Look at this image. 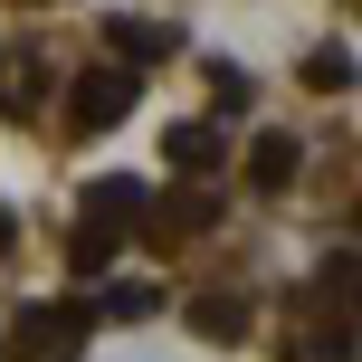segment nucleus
Wrapping results in <instances>:
<instances>
[{
	"mask_svg": "<svg viewBox=\"0 0 362 362\" xmlns=\"http://www.w3.org/2000/svg\"><path fill=\"white\" fill-rule=\"evenodd\" d=\"M95 334V296H48V305H19L0 325V353L10 362H76Z\"/></svg>",
	"mask_w": 362,
	"mask_h": 362,
	"instance_id": "f257e3e1",
	"label": "nucleus"
},
{
	"mask_svg": "<svg viewBox=\"0 0 362 362\" xmlns=\"http://www.w3.org/2000/svg\"><path fill=\"white\" fill-rule=\"evenodd\" d=\"M134 95H144V86H134L124 67H86V76L67 86V124H76V134H105V124L134 115Z\"/></svg>",
	"mask_w": 362,
	"mask_h": 362,
	"instance_id": "f03ea898",
	"label": "nucleus"
},
{
	"mask_svg": "<svg viewBox=\"0 0 362 362\" xmlns=\"http://www.w3.org/2000/svg\"><path fill=\"white\" fill-rule=\"evenodd\" d=\"M86 219L124 238V229H144V219H153V191H144V181H124V172H105V181L86 191Z\"/></svg>",
	"mask_w": 362,
	"mask_h": 362,
	"instance_id": "7ed1b4c3",
	"label": "nucleus"
},
{
	"mask_svg": "<svg viewBox=\"0 0 362 362\" xmlns=\"http://www.w3.org/2000/svg\"><path fill=\"white\" fill-rule=\"evenodd\" d=\"M163 153H172V172H219L229 163V134H219L210 115H181V124L163 134Z\"/></svg>",
	"mask_w": 362,
	"mask_h": 362,
	"instance_id": "20e7f679",
	"label": "nucleus"
},
{
	"mask_svg": "<svg viewBox=\"0 0 362 362\" xmlns=\"http://www.w3.org/2000/svg\"><path fill=\"white\" fill-rule=\"evenodd\" d=\"M105 48L124 57V76H134V67H153V57H181V38L163 19H105Z\"/></svg>",
	"mask_w": 362,
	"mask_h": 362,
	"instance_id": "39448f33",
	"label": "nucleus"
},
{
	"mask_svg": "<svg viewBox=\"0 0 362 362\" xmlns=\"http://www.w3.org/2000/svg\"><path fill=\"white\" fill-rule=\"evenodd\" d=\"M296 172H305V144H296V134H257L248 144V181L257 191H286Z\"/></svg>",
	"mask_w": 362,
	"mask_h": 362,
	"instance_id": "423d86ee",
	"label": "nucleus"
},
{
	"mask_svg": "<svg viewBox=\"0 0 362 362\" xmlns=\"http://www.w3.org/2000/svg\"><path fill=\"white\" fill-rule=\"evenodd\" d=\"M153 238H200V229H219V191H172L163 200V219H144Z\"/></svg>",
	"mask_w": 362,
	"mask_h": 362,
	"instance_id": "0eeeda50",
	"label": "nucleus"
},
{
	"mask_svg": "<svg viewBox=\"0 0 362 362\" xmlns=\"http://www.w3.org/2000/svg\"><path fill=\"white\" fill-rule=\"evenodd\" d=\"M191 334H200V344H238V334H248V296H229V286L191 296Z\"/></svg>",
	"mask_w": 362,
	"mask_h": 362,
	"instance_id": "6e6552de",
	"label": "nucleus"
},
{
	"mask_svg": "<svg viewBox=\"0 0 362 362\" xmlns=\"http://www.w3.org/2000/svg\"><path fill=\"white\" fill-rule=\"evenodd\" d=\"M115 248H124V238H115V229H95V219H76V238H67V267H76V276H86V286H95V276L115 267Z\"/></svg>",
	"mask_w": 362,
	"mask_h": 362,
	"instance_id": "1a4fd4ad",
	"label": "nucleus"
},
{
	"mask_svg": "<svg viewBox=\"0 0 362 362\" xmlns=\"http://www.w3.org/2000/svg\"><path fill=\"white\" fill-rule=\"evenodd\" d=\"M105 315L115 325H144V315H163V286H105L95 296V325H105Z\"/></svg>",
	"mask_w": 362,
	"mask_h": 362,
	"instance_id": "9d476101",
	"label": "nucleus"
},
{
	"mask_svg": "<svg viewBox=\"0 0 362 362\" xmlns=\"http://www.w3.org/2000/svg\"><path fill=\"white\" fill-rule=\"evenodd\" d=\"M296 76H305L315 95H344V86H353V48H315V57H305Z\"/></svg>",
	"mask_w": 362,
	"mask_h": 362,
	"instance_id": "9b49d317",
	"label": "nucleus"
},
{
	"mask_svg": "<svg viewBox=\"0 0 362 362\" xmlns=\"http://www.w3.org/2000/svg\"><path fill=\"white\" fill-rule=\"evenodd\" d=\"M38 95H48V67H19V76H0V115H29Z\"/></svg>",
	"mask_w": 362,
	"mask_h": 362,
	"instance_id": "f8f14e48",
	"label": "nucleus"
},
{
	"mask_svg": "<svg viewBox=\"0 0 362 362\" xmlns=\"http://www.w3.org/2000/svg\"><path fill=\"white\" fill-rule=\"evenodd\" d=\"M210 105H219V115H238V105H248V76H238L229 57H210Z\"/></svg>",
	"mask_w": 362,
	"mask_h": 362,
	"instance_id": "ddd939ff",
	"label": "nucleus"
},
{
	"mask_svg": "<svg viewBox=\"0 0 362 362\" xmlns=\"http://www.w3.org/2000/svg\"><path fill=\"white\" fill-rule=\"evenodd\" d=\"M10 248H19V219H10V210H0V257H10Z\"/></svg>",
	"mask_w": 362,
	"mask_h": 362,
	"instance_id": "4468645a",
	"label": "nucleus"
}]
</instances>
